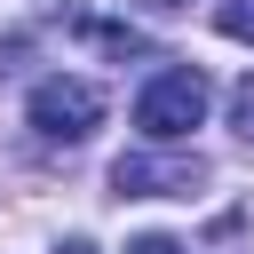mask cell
Returning <instances> with one entry per match:
<instances>
[{"instance_id":"6da1fadb","label":"cell","mask_w":254,"mask_h":254,"mask_svg":"<svg viewBox=\"0 0 254 254\" xmlns=\"http://www.w3.org/2000/svg\"><path fill=\"white\" fill-rule=\"evenodd\" d=\"M206 103H214L206 71H198V64H167V71L143 79V95H135V127H143L151 143H183V135L206 119Z\"/></svg>"},{"instance_id":"7a4b0ae2","label":"cell","mask_w":254,"mask_h":254,"mask_svg":"<svg viewBox=\"0 0 254 254\" xmlns=\"http://www.w3.org/2000/svg\"><path fill=\"white\" fill-rule=\"evenodd\" d=\"M24 119H32V135L40 143H87L95 127H103V87L95 79H40L32 87V103H24Z\"/></svg>"},{"instance_id":"3957f363","label":"cell","mask_w":254,"mask_h":254,"mask_svg":"<svg viewBox=\"0 0 254 254\" xmlns=\"http://www.w3.org/2000/svg\"><path fill=\"white\" fill-rule=\"evenodd\" d=\"M206 183L198 151H119L111 159V190L119 198H190Z\"/></svg>"},{"instance_id":"277c9868","label":"cell","mask_w":254,"mask_h":254,"mask_svg":"<svg viewBox=\"0 0 254 254\" xmlns=\"http://www.w3.org/2000/svg\"><path fill=\"white\" fill-rule=\"evenodd\" d=\"M214 32L222 40H254V0H222L214 8Z\"/></svg>"},{"instance_id":"5b68a950","label":"cell","mask_w":254,"mask_h":254,"mask_svg":"<svg viewBox=\"0 0 254 254\" xmlns=\"http://www.w3.org/2000/svg\"><path fill=\"white\" fill-rule=\"evenodd\" d=\"M230 127H238V135L254 143V71H246V79L230 87Z\"/></svg>"},{"instance_id":"8992f818","label":"cell","mask_w":254,"mask_h":254,"mask_svg":"<svg viewBox=\"0 0 254 254\" xmlns=\"http://www.w3.org/2000/svg\"><path fill=\"white\" fill-rule=\"evenodd\" d=\"M95 48H111V56H135V48H143V32H127V24H95Z\"/></svg>"},{"instance_id":"52a82bcc","label":"cell","mask_w":254,"mask_h":254,"mask_svg":"<svg viewBox=\"0 0 254 254\" xmlns=\"http://www.w3.org/2000/svg\"><path fill=\"white\" fill-rule=\"evenodd\" d=\"M127 254H190V246L167 238V230H143V238H127Z\"/></svg>"},{"instance_id":"ba28073f","label":"cell","mask_w":254,"mask_h":254,"mask_svg":"<svg viewBox=\"0 0 254 254\" xmlns=\"http://www.w3.org/2000/svg\"><path fill=\"white\" fill-rule=\"evenodd\" d=\"M56 254H95V246H87V238H64V246H56Z\"/></svg>"},{"instance_id":"9c48e42d","label":"cell","mask_w":254,"mask_h":254,"mask_svg":"<svg viewBox=\"0 0 254 254\" xmlns=\"http://www.w3.org/2000/svg\"><path fill=\"white\" fill-rule=\"evenodd\" d=\"M159 8H183V0H159Z\"/></svg>"}]
</instances>
